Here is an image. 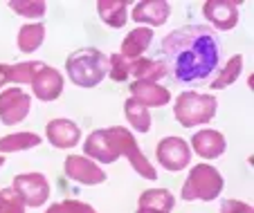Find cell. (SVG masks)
I'll list each match as a JSON object with an SVG mask.
<instances>
[{
  "mask_svg": "<svg viewBox=\"0 0 254 213\" xmlns=\"http://www.w3.org/2000/svg\"><path fill=\"white\" fill-rule=\"evenodd\" d=\"M45 63L34 61V63H18V65H11V79L14 83H32L34 76L39 74V70Z\"/></svg>",
  "mask_w": 254,
  "mask_h": 213,
  "instance_id": "484cf974",
  "label": "cell"
},
{
  "mask_svg": "<svg viewBox=\"0 0 254 213\" xmlns=\"http://www.w3.org/2000/svg\"><path fill=\"white\" fill-rule=\"evenodd\" d=\"M108 130H111L113 139H115L120 155L128 157V161H130V166L135 168V173H139V175L146 177V180H155L158 173H155V168L151 166V161L146 160V155L139 151V146H137V142H135L133 135H130L126 128H122V126H113V128H108Z\"/></svg>",
  "mask_w": 254,
  "mask_h": 213,
  "instance_id": "5b68a950",
  "label": "cell"
},
{
  "mask_svg": "<svg viewBox=\"0 0 254 213\" xmlns=\"http://www.w3.org/2000/svg\"><path fill=\"white\" fill-rule=\"evenodd\" d=\"M241 70H243V56L241 54H236V56H232L230 61L225 63V67L221 70V74H218V79L214 81V90H223V88H227V85H232L236 79H239Z\"/></svg>",
  "mask_w": 254,
  "mask_h": 213,
  "instance_id": "cb8c5ba5",
  "label": "cell"
},
{
  "mask_svg": "<svg viewBox=\"0 0 254 213\" xmlns=\"http://www.w3.org/2000/svg\"><path fill=\"white\" fill-rule=\"evenodd\" d=\"M0 213H25V202L14 189L0 191Z\"/></svg>",
  "mask_w": 254,
  "mask_h": 213,
  "instance_id": "4316f807",
  "label": "cell"
},
{
  "mask_svg": "<svg viewBox=\"0 0 254 213\" xmlns=\"http://www.w3.org/2000/svg\"><path fill=\"white\" fill-rule=\"evenodd\" d=\"M9 79H11V65H2L0 63V88L5 83H9Z\"/></svg>",
  "mask_w": 254,
  "mask_h": 213,
  "instance_id": "4dcf8cb0",
  "label": "cell"
},
{
  "mask_svg": "<svg viewBox=\"0 0 254 213\" xmlns=\"http://www.w3.org/2000/svg\"><path fill=\"white\" fill-rule=\"evenodd\" d=\"M9 9H14L16 14L25 16V18H41V16H45L48 2H43V0H16V2H9Z\"/></svg>",
  "mask_w": 254,
  "mask_h": 213,
  "instance_id": "d4e9b609",
  "label": "cell"
},
{
  "mask_svg": "<svg viewBox=\"0 0 254 213\" xmlns=\"http://www.w3.org/2000/svg\"><path fill=\"white\" fill-rule=\"evenodd\" d=\"M221 213H254V209L250 204L241 202V200H223Z\"/></svg>",
  "mask_w": 254,
  "mask_h": 213,
  "instance_id": "f546056e",
  "label": "cell"
},
{
  "mask_svg": "<svg viewBox=\"0 0 254 213\" xmlns=\"http://www.w3.org/2000/svg\"><path fill=\"white\" fill-rule=\"evenodd\" d=\"M2 164H5V160H2V157H0V166H2Z\"/></svg>",
  "mask_w": 254,
  "mask_h": 213,
  "instance_id": "d6a6232c",
  "label": "cell"
},
{
  "mask_svg": "<svg viewBox=\"0 0 254 213\" xmlns=\"http://www.w3.org/2000/svg\"><path fill=\"white\" fill-rule=\"evenodd\" d=\"M45 135L57 148H72L81 139L79 126L74 121H70V119H52L48 123V128H45Z\"/></svg>",
  "mask_w": 254,
  "mask_h": 213,
  "instance_id": "5bb4252c",
  "label": "cell"
},
{
  "mask_svg": "<svg viewBox=\"0 0 254 213\" xmlns=\"http://www.w3.org/2000/svg\"><path fill=\"white\" fill-rule=\"evenodd\" d=\"M173 204H176V198H173L171 191H167V189H149L139 195V209L169 213L173 209Z\"/></svg>",
  "mask_w": 254,
  "mask_h": 213,
  "instance_id": "ac0fdd59",
  "label": "cell"
},
{
  "mask_svg": "<svg viewBox=\"0 0 254 213\" xmlns=\"http://www.w3.org/2000/svg\"><path fill=\"white\" fill-rule=\"evenodd\" d=\"M137 213H160V211H149V209H137Z\"/></svg>",
  "mask_w": 254,
  "mask_h": 213,
  "instance_id": "1f68e13d",
  "label": "cell"
},
{
  "mask_svg": "<svg viewBox=\"0 0 254 213\" xmlns=\"http://www.w3.org/2000/svg\"><path fill=\"white\" fill-rule=\"evenodd\" d=\"M83 151L90 160H99L104 164H111L120 157V151H117V144L113 139L111 130H95V133L88 137V142L83 144Z\"/></svg>",
  "mask_w": 254,
  "mask_h": 213,
  "instance_id": "8fae6325",
  "label": "cell"
},
{
  "mask_svg": "<svg viewBox=\"0 0 254 213\" xmlns=\"http://www.w3.org/2000/svg\"><path fill=\"white\" fill-rule=\"evenodd\" d=\"M14 191L20 195L25 207H43L50 198V184L41 173H23L14 177Z\"/></svg>",
  "mask_w": 254,
  "mask_h": 213,
  "instance_id": "8992f818",
  "label": "cell"
},
{
  "mask_svg": "<svg viewBox=\"0 0 254 213\" xmlns=\"http://www.w3.org/2000/svg\"><path fill=\"white\" fill-rule=\"evenodd\" d=\"M124 112H126V119L128 123L137 130V133H149L151 130V114H149V108L142 106L139 101H135L133 97L124 101Z\"/></svg>",
  "mask_w": 254,
  "mask_h": 213,
  "instance_id": "44dd1931",
  "label": "cell"
},
{
  "mask_svg": "<svg viewBox=\"0 0 254 213\" xmlns=\"http://www.w3.org/2000/svg\"><path fill=\"white\" fill-rule=\"evenodd\" d=\"M41 144V137L34 133H16L0 139V153H16V151H29Z\"/></svg>",
  "mask_w": 254,
  "mask_h": 213,
  "instance_id": "603a6c76",
  "label": "cell"
},
{
  "mask_svg": "<svg viewBox=\"0 0 254 213\" xmlns=\"http://www.w3.org/2000/svg\"><path fill=\"white\" fill-rule=\"evenodd\" d=\"M48 213H97L90 204L79 202V200H63L48 209Z\"/></svg>",
  "mask_w": 254,
  "mask_h": 213,
  "instance_id": "f1b7e54d",
  "label": "cell"
},
{
  "mask_svg": "<svg viewBox=\"0 0 254 213\" xmlns=\"http://www.w3.org/2000/svg\"><path fill=\"white\" fill-rule=\"evenodd\" d=\"M151 41H153V29L137 27L124 38L120 54L126 58V61H137V58L142 56V52H146V48L151 45Z\"/></svg>",
  "mask_w": 254,
  "mask_h": 213,
  "instance_id": "e0dca14e",
  "label": "cell"
},
{
  "mask_svg": "<svg viewBox=\"0 0 254 213\" xmlns=\"http://www.w3.org/2000/svg\"><path fill=\"white\" fill-rule=\"evenodd\" d=\"M202 14L209 23H214V27L230 32L239 23V2L232 0H207L202 5Z\"/></svg>",
  "mask_w": 254,
  "mask_h": 213,
  "instance_id": "30bf717a",
  "label": "cell"
},
{
  "mask_svg": "<svg viewBox=\"0 0 254 213\" xmlns=\"http://www.w3.org/2000/svg\"><path fill=\"white\" fill-rule=\"evenodd\" d=\"M108 76H111L113 81H126L130 74V61H126L122 54H113V56H108Z\"/></svg>",
  "mask_w": 254,
  "mask_h": 213,
  "instance_id": "83f0119b",
  "label": "cell"
},
{
  "mask_svg": "<svg viewBox=\"0 0 254 213\" xmlns=\"http://www.w3.org/2000/svg\"><path fill=\"white\" fill-rule=\"evenodd\" d=\"M164 67L183 83L202 81L218 67L221 43L214 29L205 25H185L162 41Z\"/></svg>",
  "mask_w": 254,
  "mask_h": 213,
  "instance_id": "6da1fadb",
  "label": "cell"
},
{
  "mask_svg": "<svg viewBox=\"0 0 254 213\" xmlns=\"http://www.w3.org/2000/svg\"><path fill=\"white\" fill-rule=\"evenodd\" d=\"M130 74L137 76V81H149V83H158L164 74L167 67L162 61H151V58H137L130 61Z\"/></svg>",
  "mask_w": 254,
  "mask_h": 213,
  "instance_id": "ffe728a7",
  "label": "cell"
},
{
  "mask_svg": "<svg viewBox=\"0 0 254 213\" xmlns=\"http://www.w3.org/2000/svg\"><path fill=\"white\" fill-rule=\"evenodd\" d=\"M108 67H111L108 65V56L95 48L79 50L72 56H67L65 61L67 76L79 88H95V85H99L106 79V74H108Z\"/></svg>",
  "mask_w": 254,
  "mask_h": 213,
  "instance_id": "7a4b0ae2",
  "label": "cell"
},
{
  "mask_svg": "<svg viewBox=\"0 0 254 213\" xmlns=\"http://www.w3.org/2000/svg\"><path fill=\"white\" fill-rule=\"evenodd\" d=\"M32 88H34V95L39 97L41 101H54L63 92V76L54 67L43 65L39 70V74L34 76Z\"/></svg>",
  "mask_w": 254,
  "mask_h": 213,
  "instance_id": "7c38bea8",
  "label": "cell"
},
{
  "mask_svg": "<svg viewBox=\"0 0 254 213\" xmlns=\"http://www.w3.org/2000/svg\"><path fill=\"white\" fill-rule=\"evenodd\" d=\"M97 11H99V18L111 27H124L126 18V0H99L97 2Z\"/></svg>",
  "mask_w": 254,
  "mask_h": 213,
  "instance_id": "d6986e66",
  "label": "cell"
},
{
  "mask_svg": "<svg viewBox=\"0 0 254 213\" xmlns=\"http://www.w3.org/2000/svg\"><path fill=\"white\" fill-rule=\"evenodd\" d=\"M65 168V175L70 180L79 182V184H88V186H95V184H101L106 182V173L95 164L92 160L83 155H70L63 164Z\"/></svg>",
  "mask_w": 254,
  "mask_h": 213,
  "instance_id": "9c48e42d",
  "label": "cell"
},
{
  "mask_svg": "<svg viewBox=\"0 0 254 213\" xmlns=\"http://www.w3.org/2000/svg\"><path fill=\"white\" fill-rule=\"evenodd\" d=\"M155 155H158L160 164L167 170H183L189 166L191 161V153L189 146L183 137H167L160 142V146L155 148Z\"/></svg>",
  "mask_w": 254,
  "mask_h": 213,
  "instance_id": "52a82bcc",
  "label": "cell"
},
{
  "mask_svg": "<svg viewBox=\"0 0 254 213\" xmlns=\"http://www.w3.org/2000/svg\"><path fill=\"white\" fill-rule=\"evenodd\" d=\"M29 106H32V97L18 88H9V90L0 92V119H2V123L11 126V123L23 121L29 112Z\"/></svg>",
  "mask_w": 254,
  "mask_h": 213,
  "instance_id": "ba28073f",
  "label": "cell"
},
{
  "mask_svg": "<svg viewBox=\"0 0 254 213\" xmlns=\"http://www.w3.org/2000/svg\"><path fill=\"white\" fill-rule=\"evenodd\" d=\"M169 14H171V5L167 0H144V2H137L133 9V20L135 23H149V25H164L169 20Z\"/></svg>",
  "mask_w": 254,
  "mask_h": 213,
  "instance_id": "9a60e30c",
  "label": "cell"
},
{
  "mask_svg": "<svg viewBox=\"0 0 254 213\" xmlns=\"http://www.w3.org/2000/svg\"><path fill=\"white\" fill-rule=\"evenodd\" d=\"M130 95L135 101H139L146 108H162L171 101V92L167 88H162L160 83H149V81H133Z\"/></svg>",
  "mask_w": 254,
  "mask_h": 213,
  "instance_id": "4fadbf2b",
  "label": "cell"
},
{
  "mask_svg": "<svg viewBox=\"0 0 254 213\" xmlns=\"http://www.w3.org/2000/svg\"><path fill=\"white\" fill-rule=\"evenodd\" d=\"M45 38V27L41 23H34V25H23L18 32V50L25 54L29 52H36L41 48V43Z\"/></svg>",
  "mask_w": 254,
  "mask_h": 213,
  "instance_id": "7402d4cb",
  "label": "cell"
},
{
  "mask_svg": "<svg viewBox=\"0 0 254 213\" xmlns=\"http://www.w3.org/2000/svg\"><path fill=\"white\" fill-rule=\"evenodd\" d=\"M191 146L200 157L214 160V157H221L223 153H225L227 144H225V137H223L218 130L205 128V130H198V133L191 137Z\"/></svg>",
  "mask_w": 254,
  "mask_h": 213,
  "instance_id": "2e32d148",
  "label": "cell"
},
{
  "mask_svg": "<svg viewBox=\"0 0 254 213\" xmlns=\"http://www.w3.org/2000/svg\"><path fill=\"white\" fill-rule=\"evenodd\" d=\"M218 101L214 95H198V92H183L176 101V119L185 128H193L200 123H209L216 114Z\"/></svg>",
  "mask_w": 254,
  "mask_h": 213,
  "instance_id": "277c9868",
  "label": "cell"
},
{
  "mask_svg": "<svg viewBox=\"0 0 254 213\" xmlns=\"http://www.w3.org/2000/svg\"><path fill=\"white\" fill-rule=\"evenodd\" d=\"M223 191V177L221 173L209 164H196L187 175L180 198L185 202H193V200H202V202H211L218 198Z\"/></svg>",
  "mask_w": 254,
  "mask_h": 213,
  "instance_id": "3957f363",
  "label": "cell"
}]
</instances>
